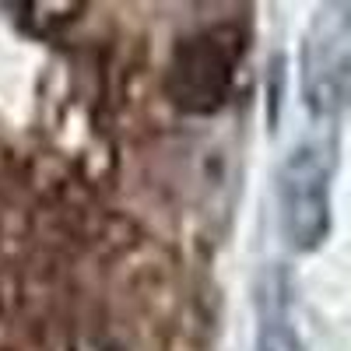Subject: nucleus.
<instances>
[{
  "mask_svg": "<svg viewBox=\"0 0 351 351\" xmlns=\"http://www.w3.org/2000/svg\"><path fill=\"white\" fill-rule=\"evenodd\" d=\"M341 21H344V28L351 32V4H344V8H341Z\"/></svg>",
  "mask_w": 351,
  "mask_h": 351,
  "instance_id": "nucleus-5",
  "label": "nucleus"
},
{
  "mask_svg": "<svg viewBox=\"0 0 351 351\" xmlns=\"http://www.w3.org/2000/svg\"><path fill=\"white\" fill-rule=\"evenodd\" d=\"M243 56V32L236 25H218L183 39L172 53L165 92L183 112H215L232 92L236 64Z\"/></svg>",
  "mask_w": 351,
  "mask_h": 351,
  "instance_id": "nucleus-2",
  "label": "nucleus"
},
{
  "mask_svg": "<svg viewBox=\"0 0 351 351\" xmlns=\"http://www.w3.org/2000/svg\"><path fill=\"white\" fill-rule=\"evenodd\" d=\"M330 148L313 141L291 148L278 169V225L295 253H313L330 236Z\"/></svg>",
  "mask_w": 351,
  "mask_h": 351,
  "instance_id": "nucleus-1",
  "label": "nucleus"
},
{
  "mask_svg": "<svg viewBox=\"0 0 351 351\" xmlns=\"http://www.w3.org/2000/svg\"><path fill=\"white\" fill-rule=\"evenodd\" d=\"M256 351H306L291 324V278L285 267H267L256 285Z\"/></svg>",
  "mask_w": 351,
  "mask_h": 351,
  "instance_id": "nucleus-4",
  "label": "nucleus"
},
{
  "mask_svg": "<svg viewBox=\"0 0 351 351\" xmlns=\"http://www.w3.org/2000/svg\"><path fill=\"white\" fill-rule=\"evenodd\" d=\"M302 92L316 116H337L351 106V49L337 39H309L302 56Z\"/></svg>",
  "mask_w": 351,
  "mask_h": 351,
  "instance_id": "nucleus-3",
  "label": "nucleus"
}]
</instances>
